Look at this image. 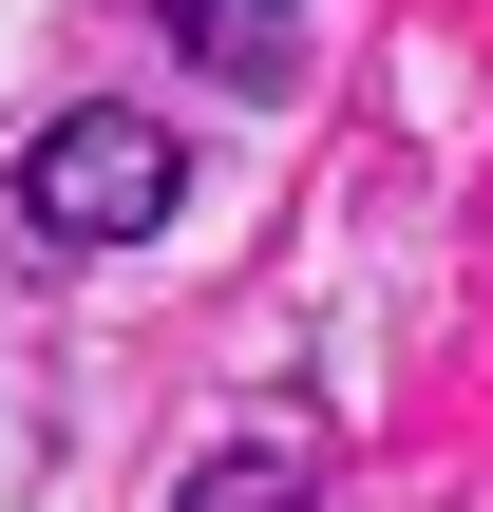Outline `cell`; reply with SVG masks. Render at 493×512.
I'll use <instances>...</instances> for the list:
<instances>
[{"label": "cell", "mask_w": 493, "mask_h": 512, "mask_svg": "<svg viewBox=\"0 0 493 512\" xmlns=\"http://www.w3.org/2000/svg\"><path fill=\"white\" fill-rule=\"evenodd\" d=\"M171 190H190V133L171 114H57L19 152V228L38 247H133V228H171Z\"/></svg>", "instance_id": "6da1fadb"}, {"label": "cell", "mask_w": 493, "mask_h": 512, "mask_svg": "<svg viewBox=\"0 0 493 512\" xmlns=\"http://www.w3.org/2000/svg\"><path fill=\"white\" fill-rule=\"evenodd\" d=\"M171 512H342V456H323V418H247Z\"/></svg>", "instance_id": "7a4b0ae2"}, {"label": "cell", "mask_w": 493, "mask_h": 512, "mask_svg": "<svg viewBox=\"0 0 493 512\" xmlns=\"http://www.w3.org/2000/svg\"><path fill=\"white\" fill-rule=\"evenodd\" d=\"M152 19H171L228 95H285V76H304V19H285V0H152Z\"/></svg>", "instance_id": "3957f363"}]
</instances>
